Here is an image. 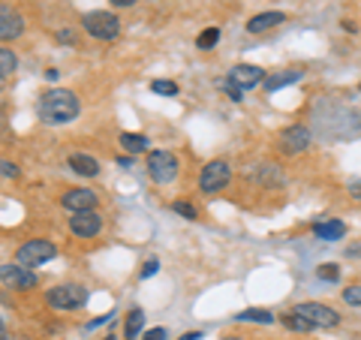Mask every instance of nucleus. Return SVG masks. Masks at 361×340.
Listing matches in <instances>:
<instances>
[{"label":"nucleus","instance_id":"obj_9","mask_svg":"<svg viewBox=\"0 0 361 340\" xmlns=\"http://www.w3.org/2000/svg\"><path fill=\"white\" fill-rule=\"evenodd\" d=\"M0 283L13 289H33L37 286V274L25 265H4L0 268Z\"/></svg>","mask_w":361,"mask_h":340},{"label":"nucleus","instance_id":"obj_2","mask_svg":"<svg viewBox=\"0 0 361 340\" xmlns=\"http://www.w3.org/2000/svg\"><path fill=\"white\" fill-rule=\"evenodd\" d=\"M45 301H49L51 310H78L87 304V289L75 286V283H63V286L45 292Z\"/></svg>","mask_w":361,"mask_h":340},{"label":"nucleus","instance_id":"obj_6","mask_svg":"<svg viewBox=\"0 0 361 340\" xmlns=\"http://www.w3.org/2000/svg\"><path fill=\"white\" fill-rule=\"evenodd\" d=\"M229 178H232L229 163L226 160H211L205 169H202L199 187H202V193H220L226 184H229Z\"/></svg>","mask_w":361,"mask_h":340},{"label":"nucleus","instance_id":"obj_30","mask_svg":"<svg viewBox=\"0 0 361 340\" xmlns=\"http://www.w3.org/2000/svg\"><path fill=\"white\" fill-rule=\"evenodd\" d=\"M157 271H160V262H157V259H151V262H145L142 265V280H148V277H154Z\"/></svg>","mask_w":361,"mask_h":340},{"label":"nucleus","instance_id":"obj_10","mask_svg":"<svg viewBox=\"0 0 361 340\" xmlns=\"http://www.w3.org/2000/svg\"><path fill=\"white\" fill-rule=\"evenodd\" d=\"M70 229L78 238H94V235H99V229H103V217H99L97 211H78V214H73Z\"/></svg>","mask_w":361,"mask_h":340},{"label":"nucleus","instance_id":"obj_26","mask_svg":"<svg viewBox=\"0 0 361 340\" xmlns=\"http://www.w3.org/2000/svg\"><path fill=\"white\" fill-rule=\"evenodd\" d=\"M172 211H175V214H180V217H187V220H196V208L190 205V202H175Z\"/></svg>","mask_w":361,"mask_h":340},{"label":"nucleus","instance_id":"obj_18","mask_svg":"<svg viewBox=\"0 0 361 340\" xmlns=\"http://www.w3.org/2000/svg\"><path fill=\"white\" fill-rule=\"evenodd\" d=\"M121 148L130 151V154H142V151H148V139L139 135V133H123L121 135Z\"/></svg>","mask_w":361,"mask_h":340},{"label":"nucleus","instance_id":"obj_32","mask_svg":"<svg viewBox=\"0 0 361 340\" xmlns=\"http://www.w3.org/2000/svg\"><path fill=\"white\" fill-rule=\"evenodd\" d=\"M145 340H166V328H151V332L145 334Z\"/></svg>","mask_w":361,"mask_h":340},{"label":"nucleus","instance_id":"obj_36","mask_svg":"<svg viewBox=\"0 0 361 340\" xmlns=\"http://www.w3.org/2000/svg\"><path fill=\"white\" fill-rule=\"evenodd\" d=\"M180 340H202V334H199V332H190V334H184Z\"/></svg>","mask_w":361,"mask_h":340},{"label":"nucleus","instance_id":"obj_35","mask_svg":"<svg viewBox=\"0 0 361 340\" xmlns=\"http://www.w3.org/2000/svg\"><path fill=\"white\" fill-rule=\"evenodd\" d=\"M109 4H115V6H133L135 0H109Z\"/></svg>","mask_w":361,"mask_h":340},{"label":"nucleus","instance_id":"obj_40","mask_svg":"<svg viewBox=\"0 0 361 340\" xmlns=\"http://www.w3.org/2000/svg\"><path fill=\"white\" fill-rule=\"evenodd\" d=\"M0 90H4V85H0Z\"/></svg>","mask_w":361,"mask_h":340},{"label":"nucleus","instance_id":"obj_41","mask_svg":"<svg viewBox=\"0 0 361 340\" xmlns=\"http://www.w3.org/2000/svg\"><path fill=\"white\" fill-rule=\"evenodd\" d=\"M358 87H361V85H358Z\"/></svg>","mask_w":361,"mask_h":340},{"label":"nucleus","instance_id":"obj_5","mask_svg":"<svg viewBox=\"0 0 361 340\" xmlns=\"http://www.w3.org/2000/svg\"><path fill=\"white\" fill-rule=\"evenodd\" d=\"M148 175L154 184H169L178 175V160L169 151H151L148 154Z\"/></svg>","mask_w":361,"mask_h":340},{"label":"nucleus","instance_id":"obj_24","mask_svg":"<svg viewBox=\"0 0 361 340\" xmlns=\"http://www.w3.org/2000/svg\"><path fill=\"white\" fill-rule=\"evenodd\" d=\"M217 40H220V30H217V28H208L205 33H199L196 45H199V49H214V45H217Z\"/></svg>","mask_w":361,"mask_h":340},{"label":"nucleus","instance_id":"obj_29","mask_svg":"<svg viewBox=\"0 0 361 340\" xmlns=\"http://www.w3.org/2000/svg\"><path fill=\"white\" fill-rule=\"evenodd\" d=\"M0 175H4V178H18V166H16V163L0 160Z\"/></svg>","mask_w":361,"mask_h":340},{"label":"nucleus","instance_id":"obj_3","mask_svg":"<svg viewBox=\"0 0 361 340\" xmlns=\"http://www.w3.org/2000/svg\"><path fill=\"white\" fill-rule=\"evenodd\" d=\"M82 28L90 33L94 40H103V42H109V40H118V33H121V21L111 16V13H87L85 18H82Z\"/></svg>","mask_w":361,"mask_h":340},{"label":"nucleus","instance_id":"obj_7","mask_svg":"<svg viewBox=\"0 0 361 340\" xmlns=\"http://www.w3.org/2000/svg\"><path fill=\"white\" fill-rule=\"evenodd\" d=\"M295 313L301 320H307L310 328H334L341 322V316H337L334 308H325V304H316V301H307V304H298Z\"/></svg>","mask_w":361,"mask_h":340},{"label":"nucleus","instance_id":"obj_21","mask_svg":"<svg viewBox=\"0 0 361 340\" xmlns=\"http://www.w3.org/2000/svg\"><path fill=\"white\" fill-rule=\"evenodd\" d=\"M238 320H244V322H262V325H271V322H274V316H271L268 310H262V308H250V310H241V313H238Z\"/></svg>","mask_w":361,"mask_h":340},{"label":"nucleus","instance_id":"obj_38","mask_svg":"<svg viewBox=\"0 0 361 340\" xmlns=\"http://www.w3.org/2000/svg\"><path fill=\"white\" fill-rule=\"evenodd\" d=\"M223 340H244V337H223Z\"/></svg>","mask_w":361,"mask_h":340},{"label":"nucleus","instance_id":"obj_11","mask_svg":"<svg viewBox=\"0 0 361 340\" xmlns=\"http://www.w3.org/2000/svg\"><path fill=\"white\" fill-rule=\"evenodd\" d=\"M21 33H25V18H21V13H16V9L6 4H0V42L16 40Z\"/></svg>","mask_w":361,"mask_h":340},{"label":"nucleus","instance_id":"obj_28","mask_svg":"<svg viewBox=\"0 0 361 340\" xmlns=\"http://www.w3.org/2000/svg\"><path fill=\"white\" fill-rule=\"evenodd\" d=\"M319 277L322 280H337V277H341V271H337V265H319Z\"/></svg>","mask_w":361,"mask_h":340},{"label":"nucleus","instance_id":"obj_34","mask_svg":"<svg viewBox=\"0 0 361 340\" xmlns=\"http://www.w3.org/2000/svg\"><path fill=\"white\" fill-rule=\"evenodd\" d=\"M58 40H63V42H75V37H73L70 30H61V33H58Z\"/></svg>","mask_w":361,"mask_h":340},{"label":"nucleus","instance_id":"obj_39","mask_svg":"<svg viewBox=\"0 0 361 340\" xmlns=\"http://www.w3.org/2000/svg\"><path fill=\"white\" fill-rule=\"evenodd\" d=\"M103 340H115V337H111V334H109V337H103Z\"/></svg>","mask_w":361,"mask_h":340},{"label":"nucleus","instance_id":"obj_27","mask_svg":"<svg viewBox=\"0 0 361 340\" xmlns=\"http://www.w3.org/2000/svg\"><path fill=\"white\" fill-rule=\"evenodd\" d=\"M343 298H346V304H355V308H361V286H349L343 292Z\"/></svg>","mask_w":361,"mask_h":340},{"label":"nucleus","instance_id":"obj_37","mask_svg":"<svg viewBox=\"0 0 361 340\" xmlns=\"http://www.w3.org/2000/svg\"><path fill=\"white\" fill-rule=\"evenodd\" d=\"M0 340H6V328H4V320H0Z\"/></svg>","mask_w":361,"mask_h":340},{"label":"nucleus","instance_id":"obj_25","mask_svg":"<svg viewBox=\"0 0 361 340\" xmlns=\"http://www.w3.org/2000/svg\"><path fill=\"white\" fill-rule=\"evenodd\" d=\"M151 90H154V94H163V97H175L178 94V85L160 78V82H151Z\"/></svg>","mask_w":361,"mask_h":340},{"label":"nucleus","instance_id":"obj_12","mask_svg":"<svg viewBox=\"0 0 361 340\" xmlns=\"http://www.w3.org/2000/svg\"><path fill=\"white\" fill-rule=\"evenodd\" d=\"M280 148L286 154H298L304 148H310V130L304 123H295V127H286L280 133Z\"/></svg>","mask_w":361,"mask_h":340},{"label":"nucleus","instance_id":"obj_22","mask_svg":"<svg viewBox=\"0 0 361 340\" xmlns=\"http://www.w3.org/2000/svg\"><path fill=\"white\" fill-rule=\"evenodd\" d=\"M256 178L262 181L265 187H277V184H283V175H280V166H262V172H256Z\"/></svg>","mask_w":361,"mask_h":340},{"label":"nucleus","instance_id":"obj_1","mask_svg":"<svg viewBox=\"0 0 361 340\" xmlns=\"http://www.w3.org/2000/svg\"><path fill=\"white\" fill-rule=\"evenodd\" d=\"M78 97L66 87H54V90H45L39 97V118L51 127H61V123H70L73 118H78Z\"/></svg>","mask_w":361,"mask_h":340},{"label":"nucleus","instance_id":"obj_17","mask_svg":"<svg viewBox=\"0 0 361 340\" xmlns=\"http://www.w3.org/2000/svg\"><path fill=\"white\" fill-rule=\"evenodd\" d=\"M70 169H73L75 175H82V178L99 175V163L94 160V157H87V154H73L70 157Z\"/></svg>","mask_w":361,"mask_h":340},{"label":"nucleus","instance_id":"obj_4","mask_svg":"<svg viewBox=\"0 0 361 340\" xmlns=\"http://www.w3.org/2000/svg\"><path fill=\"white\" fill-rule=\"evenodd\" d=\"M54 256H58V247H54L51 241H45V238H37V241H27V244L18 250V265H25V268H39L42 262H51Z\"/></svg>","mask_w":361,"mask_h":340},{"label":"nucleus","instance_id":"obj_23","mask_svg":"<svg viewBox=\"0 0 361 340\" xmlns=\"http://www.w3.org/2000/svg\"><path fill=\"white\" fill-rule=\"evenodd\" d=\"M283 325H286V328H292V332H313L310 322H307V320H301V316H298L295 310L283 316Z\"/></svg>","mask_w":361,"mask_h":340},{"label":"nucleus","instance_id":"obj_15","mask_svg":"<svg viewBox=\"0 0 361 340\" xmlns=\"http://www.w3.org/2000/svg\"><path fill=\"white\" fill-rule=\"evenodd\" d=\"M283 21H286L283 13H262V16H253L250 21H247V30H250V33H265L271 28L283 25Z\"/></svg>","mask_w":361,"mask_h":340},{"label":"nucleus","instance_id":"obj_8","mask_svg":"<svg viewBox=\"0 0 361 340\" xmlns=\"http://www.w3.org/2000/svg\"><path fill=\"white\" fill-rule=\"evenodd\" d=\"M229 82H232L235 87H238V90H250V87H259V85L265 82V70H262V66L238 63V66H232Z\"/></svg>","mask_w":361,"mask_h":340},{"label":"nucleus","instance_id":"obj_16","mask_svg":"<svg viewBox=\"0 0 361 340\" xmlns=\"http://www.w3.org/2000/svg\"><path fill=\"white\" fill-rule=\"evenodd\" d=\"M301 70H286V73H277V75H265V90L268 94H277L280 87H286V85H295V82H301Z\"/></svg>","mask_w":361,"mask_h":340},{"label":"nucleus","instance_id":"obj_19","mask_svg":"<svg viewBox=\"0 0 361 340\" xmlns=\"http://www.w3.org/2000/svg\"><path fill=\"white\" fill-rule=\"evenodd\" d=\"M142 325H145V310H142V308H133V310L127 313V337H130V340L139 337Z\"/></svg>","mask_w":361,"mask_h":340},{"label":"nucleus","instance_id":"obj_13","mask_svg":"<svg viewBox=\"0 0 361 340\" xmlns=\"http://www.w3.org/2000/svg\"><path fill=\"white\" fill-rule=\"evenodd\" d=\"M94 205H97V193L94 190H70L63 196V208L66 211H94Z\"/></svg>","mask_w":361,"mask_h":340},{"label":"nucleus","instance_id":"obj_31","mask_svg":"<svg viewBox=\"0 0 361 340\" xmlns=\"http://www.w3.org/2000/svg\"><path fill=\"white\" fill-rule=\"evenodd\" d=\"M223 90H226V94H229V99H235V103H241V90L235 87V85L229 82V78H226V82H223Z\"/></svg>","mask_w":361,"mask_h":340},{"label":"nucleus","instance_id":"obj_20","mask_svg":"<svg viewBox=\"0 0 361 340\" xmlns=\"http://www.w3.org/2000/svg\"><path fill=\"white\" fill-rule=\"evenodd\" d=\"M16 66H18L16 51H13V49H0V82H4L6 75H13Z\"/></svg>","mask_w":361,"mask_h":340},{"label":"nucleus","instance_id":"obj_14","mask_svg":"<svg viewBox=\"0 0 361 340\" xmlns=\"http://www.w3.org/2000/svg\"><path fill=\"white\" fill-rule=\"evenodd\" d=\"M313 235L325 238V241H337V238L346 235V226L341 220H316L313 223Z\"/></svg>","mask_w":361,"mask_h":340},{"label":"nucleus","instance_id":"obj_33","mask_svg":"<svg viewBox=\"0 0 361 340\" xmlns=\"http://www.w3.org/2000/svg\"><path fill=\"white\" fill-rule=\"evenodd\" d=\"M349 193H353L355 199H361V181H353V184H349Z\"/></svg>","mask_w":361,"mask_h":340}]
</instances>
